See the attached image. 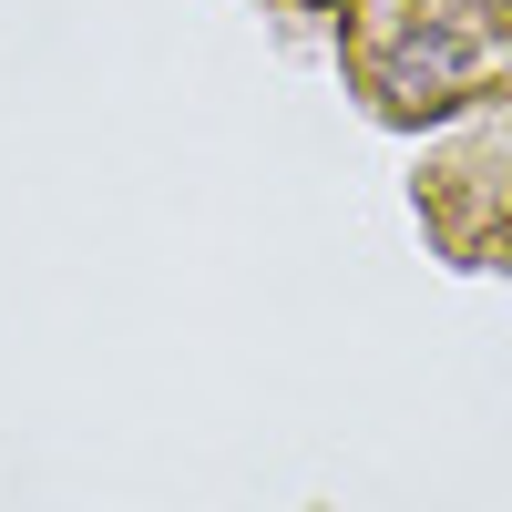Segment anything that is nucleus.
Segmentation results:
<instances>
[{
	"mask_svg": "<svg viewBox=\"0 0 512 512\" xmlns=\"http://www.w3.org/2000/svg\"><path fill=\"white\" fill-rule=\"evenodd\" d=\"M461 82H472V41H461L451 21H431V31L390 62V93H400V103H451Z\"/></svg>",
	"mask_w": 512,
	"mask_h": 512,
	"instance_id": "f257e3e1",
	"label": "nucleus"
}]
</instances>
